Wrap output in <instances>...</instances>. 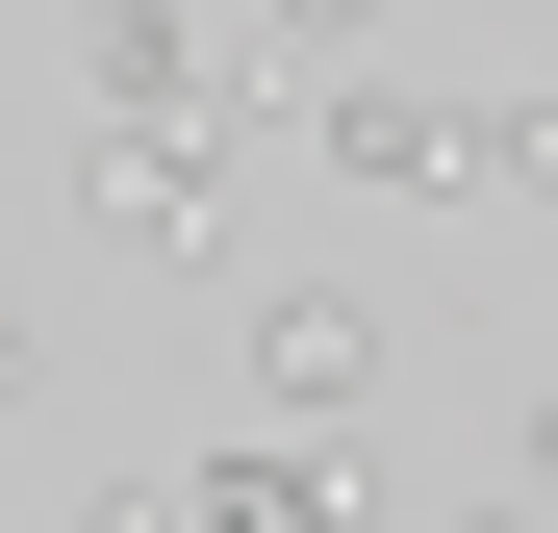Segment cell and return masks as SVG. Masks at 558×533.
<instances>
[{"mask_svg":"<svg viewBox=\"0 0 558 533\" xmlns=\"http://www.w3.org/2000/svg\"><path fill=\"white\" fill-rule=\"evenodd\" d=\"M457 204H558V102H457Z\"/></svg>","mask_w":558,"mask_h":533,"instance_id":"cell-5","label":"cell"},{"mask_svg":"<svg viewBox=\"0 0 558 533\" xmlns=\"http://www.w3.org/2000/svg\"><path fill=\"white\" fill-rule=\"evenodd\" d=\"M381 51V0H279V76H355Z\"/></svg>","mask_w":558,"mask_h":533,"instance_id":"cell-6","label":"cell"},{"mask_svg":"<svg viewBox=\"0 0 558 533\" xmlns=\"http://www.w3.org/2000/svg\"><path fill=\"white\" fill-rule=\"evenodd\" d=\"M381 381H407V330L355 280H254V432H355Z\"/></svg>","mask_w":558,"mask_h":533,"instance_id":"cell-1","label":"cell"},{"mask_svg":"<svg viewBox=\"0 0 558 533\" xmlns=\"http://www.w3.org/2000/svg\"><path fill=\"white\" fill-rule=\"evenodd\" d=\"M0 432H26V330H0Z\"/></svg>","mask_w":558,"mask_h":533,"instance_id":"cell-10","label":"cell"},{"mask_svg":"<svg viewBox=\"0 0 558 533\" xmlns=\"http://www.w3.org/2000/svg\"><path fill=\"white\" fill-rule=\"evenodd\" d=\"M76 76H102V128H153V102H204V76H229V51H204V26H178V0H102V51H76Z\"/></svg>","mask_w":558,"mask_h":533,"instance_id":"cell-4","label":"cell"},{"mask_svg":"<svg viewBox=\"0 0 558 533\" xmlns=\"http://www.w3.org/2000/svg\"><path fill=\"white\" fill-rule=\"evenodd\" d=\"M533 229H558V204H533ZM533 305H558V254H533Z\"/></svg>","mask_w":558,"mask_h":533,"instance_id":"cell-11","label":"cell"},{"mask_svg":"<svg viewBox=\"0 0 558 533\" xmlns=\"http://www.w3.org/2000/svg\"><path fill=\"white\" fill-rule=\"evenodd\" d=\"M432 533H533V508H508V483H483V508H432Z\"/></svg>","mask_w":558,"mask_h":533,"instance_id":"cell-9","label":"cell"},{"mask_svg":"<svg viewBox=\"0 0 558 533\" xmlns=\"http://www.w3.org/2000/svg\"><path fill=\"white\" fill-rule=\"evenodd\" d=\"M305 153L355 178V204H457V102L432 76H305Z\"/></svg>","mask_w":558,"mask_h":533,"instance_id":"cell-2","label":"cell"},{"mask_svg":"<svg viewBox=\"0 0 558 533\" xmlns=\"http://www.w3.org/2000/svg\"><path fill=\"white\" fill-rule=\"evenodd\" d=\"M178 533H355V432H229L178 483Z\"/></svg>","mask_w":558,"mask_h":533,"instance_id":"cell-3","label":"cell"},{"mask_svg":"<svg viewBox=\"0 0 558 533\" xmlns=\"http://www.w3.org/2000/svg\"><path fill=\"white\" fill-rule=\"evenodd\" d=\"M508 508H558V381H533V407H508Z\"/></svg>","mask_w":558,"mask_h":533,"instance_id":"cell-7","label":"cell"},{"mask_svg":"<svg viewBox=\"0 0 558 533\" xmlns=\"http://www.w3.org/2000/svg\"><path fill=\"white\" fill-rule=\"evenodd\" d=\"M76 533H178V483H102V508H76Z\"/></svg>","mask_w":558,"mask_h":533,"instance_id":"cell-8","label":"cell"}]
</instances>
